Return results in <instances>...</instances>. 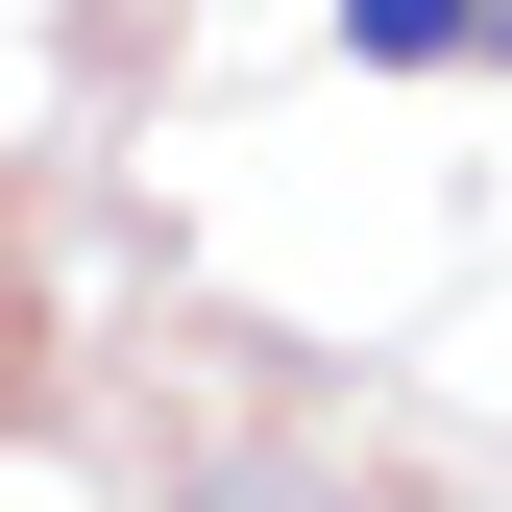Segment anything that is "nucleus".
Instances as JSON below:
<instances>
[{"label":"nucleus","mask_w":512,"mask_h":512,"mask_svg":"<svg viewBox=\"0 0 512 512\" xmlns=\"http://www.w3.org/2000/svg\"><path fill=\"white\" fill-rule=\"evenodd\" d=\"M366 74H464V49H512V0H342Z\"/></svg>","instance_id":"obj_1"}]
</instances>
